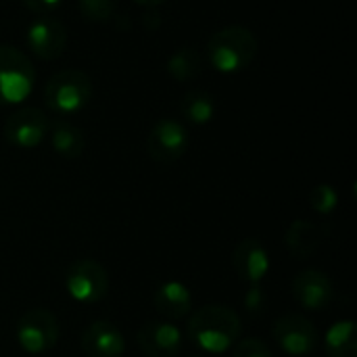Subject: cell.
Returning <instances> with one entry per match:
<instances>
[{
    "label": "cell",
    "mask_w": 357,
    "mask_h": 357,
    "mask_svg": "<svg viewBox=\"0 0 357 357\" xmlns=\"http://www.w3.org/2000/svg\"><path fill=\"white\" fill-rule=\"evenodd\" d=\"M190 341L207 354L228 351L241 337V318L228 305H205L188 320Z\"/></svg>",
    "instance_id": "cell-1"
},
{
    "label": "cell",
    "mask_w": 357,
    "mask_h": 357,
    "mask_svg": "<svg viewBox=\"0 0 357 357\" xmlns=\"http://www.w3.org/2000/svg\"><path fill=\"white\" fill-rule=\"evenodd\" d=\"M257 54V38L249 27L228 25L207 40V61L220 73H238L247 69Z\"/></svg>",
    "instance_id": "cell-2"
},
{
    "label": "cell",
    "mask_w": 357,
    "mask_h": 357,
    "mask_svg": "<svg viewBox=\"0 0 357 357\" xmlns=\"http://www.w3.org/2000/svg\"><path fill=\"white\" fill-rule=\"evenodd\" d=\"M92 79L79 69H63L54 73L44 88V102L52 113L73 115L92 100Z\"/></svg>",
    "instance_id": "cell-3"
},
{
    "label": "cell",
    "mask_w": 357,
    "mask_h": 357,
    "mask_svg": "<svg viewBox=\"0 0 357 357\" xmlns=\"http://www.w3.org/2000/svg\"><path fill=\"white\" fill-rule=\"evenodd\" d=\"M36 86L31 61L15 46L0 44V107L21 105Z\"/></svg>",
    "instance_id": "cell-4"
},
{
    "label": "cell",
    "mask_w": 357,
    "mask_h": 357,
    "mask_svg": "<svg viewBox=\"0 0 357 357\" xmlns=\"http://www.w3.org/2000/svg\"><path fill=\"white\" fill-rule=\"evenodd\" d=\"M59 341V320L48 310L36 307L25 312L17 322V343L19 347L29 354H46Z\"/></svg>",
    "instance_id": "cell-5"
},
{
    "label": "cell",
    "mask_w": 357,
    "mask_h": 357,
    "mask_svg": "<svg viewBox=\"0 0 357 357\" xmlns=\"http://www.w3.org/2000/svg\"><path fill=\"white\" fill-rule=\"evenodd\" d=\"M65 289L77 303H96L109 291V274L94 259H77L65 272Z\"/></svg>",
    "instance_id": "cell-6"
},
{
    "label": "cell",
    "mask_w": 357,
    "mask_h": 357,
    "mask_svg": "<svg viewBox=\"0 0 357 357\" xmlns=\"http://www.w3.org/2000/svg\"><path fill=\"white\" fill-rule=\"evenodd\" d=\"M190 144V134L186 130V126H182L176 119H159L146 138V151L151 155L153 161L169 165L174 161H178Z\"/></svg>",
    "instance_id": "cell-7"
},
{
    "label": "cell",
    "mask_w": 357,
    "mask_h": 357,
    "mask_svg": "<svg viewBox=\"0 0 357 357\" xmlns=\"http://www.w3.org/2000/svg\"><path fill=\"white\" fill-rule=\"evenodd\" d=\"M274 341L276 345L293 357H305L310 356L316 345H318V333L316 326L299 316V314H284L276 320L274 328H272Z\"/></svg>",
    "instance_id": "cell-8"
},
{
    "label": "cell",
    "mask_w": 357,
    "mask_h": 357,
    "mask_svg": "<svg viewBox=\"0 0 357 357\" xmlns=\"http://www.w3.org/2000/svg\"><path fill=\"white\" fill-rule=\"evenodd\" d=\"M48 117L33 107H23L4 121V138L17 149H36L48 134Z\"/></svg>",
    "instance_id": "cell-9"
},
{
    "label": "cell",
    "mask_w": 357,
    "mask_h": 357,
    "mask_svg": "<svg viewBox=\"0 0 357 357\" xmlns=\"http://www.w3.org/2000/svg\"><path fill=\"white\" fill-rule=\"evenodd\" d=\"M27 48L42 61H54L67 46V29L54 17H38L25 31Z\"/></svg>",
    "instance_id": "cell-10"
},
{
    "label": "cell",
    "mask_w": 357,
    "mask_h": 357,
    "mask_svg": "<svg viewBox=\"0 0 357 357\" xmlns=\"http://www.w3.org/2000/svg\"><path fill=\"white\" fill-rule=\"evenodd\" d=\"M291 293H293L295 301L310 312L324 310L333 301V295H335L331 278L318 270L299 272L291 282Z\"/></svg>",
    "instance_id": "cell-11"
},
{
    "label": "cell",
    "mask_w": 357,
    "mask_h": 357,
    "mask_svg": "<svg viewBox=\"0 0 357 357\" xmlns=\"http://www.w3.org/2000/svg\"><path fill=\"white\" fill-rule=\"evenodd\" d=\"M82 349L86 357H121L126 351V339L113 322L96 320L84 328Z\"/></svg>",
    "instance_id": "cell-12"
},
{
    "label": "cell",
    "mask_w": 357,
    "mask_h": 357,
    "mask_svg": "<svg viewBox=\"0 0 357 357\" xmlns=\"http://www.w3.org/2000/svg\"><path fill=\"white\" fill-rule=\"evenodd\" d=\"M138 347L146 357H176L182 351V333L169 322H146L138 331Z\"/></svg>",
    "instance_id": "cell-13"
},
{
    "label": "cell",
    "mask_w": 357,
    "mask_h": 357,
    "mask_svg": "<svg viewBox=\"0 0 357 357\" xmlns=\"http://www.w3.org/2000/svg\"><path fill=\"white\" fill-rule=\"evenodd\" d=\"M232 266L241 280L249 282L251 287L259 284L268 270H270V257L261 241L257 238H245L236 245L232 253Z\"/></svg>",
    "instance_id": "cell-14"
},
{
    "label": "cell",
    "mask_w": 357,
    "mask_h": 357,
    "mask_svg": "<svg viewBox=\"0 0 357 357\" xmlns=\"http://www.w3.org/2000/svg\"><path fill=\"white\" fill-rule=\"evenodd\" d=\"M155 310L169 320H182L184 316L190 314L192 307V297L186 284L178 282V280H169L163 282L153 297Z\"/></svg>",
    "instance_id": "cell-15"
},
{
    "label": "cell",
    "mask_w": 357,
    "mask_h": 357,
    "mask_svg": "<svg viewBox=\"0 0 357 357\" xmlns=\"http://www.w3.org/2000/svg\"><path fill=\"white\" fill-rule=\"evenodd\" d=\"M322 241H324V230L310 220H295L284 234L287 251L295 259H307L310 255H314Z\"/></svg>",
    "instance_id": "cell-16"
},
{
    "label": "cell",
    "mask_w": 357,
    "mask_h": 357,
    "mask_svg": "<svg viewBox=\"0 0 357 357\" xmlns=\"http://www.w3.org/2000/svg\"><path fill=\"white\" fill-rule=\"evenodd\" d=\"M48 136H50L52 151L65 159H77L84 153V146H86L84 132L69 121L52 123V128H48Z\"/></svg>",
    "instance_id": "cell-17"
},
{
    "label": "cell",
    "mask_w": 357,
    "mask_h": 357,
    "mask_svg": "<svg viewBox=\"0 0 357 357\" xmlns=\"http://www.w3.org/2000/svg\"><path fill=\"white\" fill-rule=\"evenodd\" d=\"M326 356L357 357V331L354 320H341L326 333Z\"/></svg>",
    "instance_id": "cell-18"
},
{
    "label": "cell",
    "mask_w": 357,
    "mask_h": 357,
    "mask_svg": "<svg viewBox=\"0 0 357 357\" xmlns=\"http://www.w3.org/2000/svg\"><path fill=\"white\" fill-rule=\"evenodd\" d=\"M180 111L182 115L195 123V126H205L213 119L215 115V100L209 92L205 90H190L184 94L182 102H180Z\"/></svg>",
    "instance_id": "cell-19"
},
{
    "label": "cell",
    "mask_w": 357,
    "mask_h": 357,
    "mask_svg": "<svg viewBox=\"0 0 357 357\" xmlns=\"http://www.w3.org/2000/svg\"><path fill=\"white\" fill-rule=\"evenodd\" d=\"M203 69V56L195 48H180L167 59V73L176 82L184 84L195 79Z\"/></svg>",
    "instance_id": "cell-20"
},
{
    "label": "cell",
    "mask_w": 357,
    "mask_h": 357,
    "mask_svg": "<svg viewBox=\"0 0 357 357\" xmlns=\"http://www.w3.org/2000/svg\"><path fill=\"white\" fill-rule=\"evenodd\" d=\"M310 205H312L314 211H318L322 215H328L339 205V192L331 184H318L310 192Z\"/></svg>",
    "instance_id": "cell-21"
},
{
    "label": "cell",
    "mask_w": 357,
    "mask_h": 357,
    "mask_svg": "<svg viewBox=\"0 0 357 357\" xmlns=\"http://www.w3.org/2000/svg\"><path fill=\"white\" fill-rule=\"evenodd\" d=\"M77 8L88 21H107L117 8V0H77Z\"/></svg>",
    "instance_id": "cell-22"
},
{
    "label": "cell",
    "mask_w": 357,
    "mask_h": 357,
    "mask_svg": "<svg viewBox=\"0 0 357 357\" xmlns=\"http://www.w3.org/2000/svg\"><path fill=\"white\" fill-rule=\"evenodd\" d=\"M232 357H274L270 347L259 339H245L236 345Z\"/></svg>",
    "instance_id": "cell-23"
},
{
    "label": "cell",
    "mask_w": 357,
    "mask_h": 357,
    "mask_svg": "<svg viewBox=\"0 0 357 357\" xmlns=\"http://www.w3.org/2000/svg\"><path fill=\"white\" fill-rule=\"evenodd\" d=\"M23 4L38 17H50L63 4V0H23Z\"/></svg>",
    "instance_id": "cell-24"
},
{
    "label": "cell",
    "mask_w": 357,
    "mask_h": 357,
    "mask_svg": "<svg viewBox=\"0 0 357 357\" xmlns=\"http://www.w3.org/2000/svg\"><path fill=\"white\" fill-rule=\"evenodd\" d=\"M136 4H142V6H149V8H153V6H159V4H163L165 0H134Z\"/></svg>",
    "instance_id": "cell-25"
}]
</instances>
